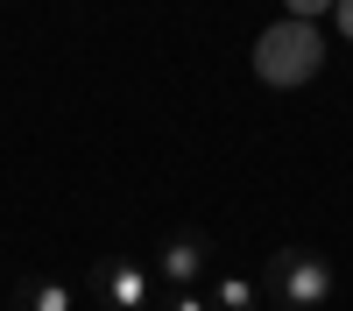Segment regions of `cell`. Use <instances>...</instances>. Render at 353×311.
<instances>
[{
    "instance_id": "277c9868",
    "label": "cell",
    "mask_w": 353,
    "mask_h": 311,
    "mask_svg": "<svg viewBox=\"0 0 353 311\" xmlns=\"http://www.w3.org/2000/svg\"><path fill=\"white\" fill-rule=\"evenodd\" d=\"M14 311H78V297L57 276H21L14 283Z\"/></svg>"
},
{
    "instance_id": "ba28073f",
    "label": "cell",
    "mask_w": 353,
    "mask_h": 311,
    "mask_svg": "<svg viewBox=\"0 0 353 311\" xmlns=\"http://www.w3.org/2000/svg\"><path fill=\"white\" fill-rule=\"evenodd\" d=\"M346 36H353V0H346Z\"/></svg>"
},
{
    "instance_id": "5b68a950",
    "label": "cell",
    "mask_w": 353,
    "mask_h": 311,
    "mask_svg": "<svg viewBox=\"0 0 353 311\" xmlns=\"http://www.w3.org/2000/svg\"><path fill=\"white\" fill-rule=\"evenodd\" d=\"M212 311H254L261 304V283H248V276H212Z\"/></svg>"
},
{
    "instance_id": "6da1fadb",
    "label": "cell",
    "mask_w": 353,
    "mask_h": 311,
    "mask_svg": "<svg viewBox=\"0 0 353 311\" xmlns=\"http://www.w3.org/2000/svg\"><path fill=\"white\" fill-rule=\"evenodd\" d=\"M332 297H339V269H332L325 248H304V241L269 248V262H261V304H276V311H318Z\"/></svg>"
},
{
    "instance_id": "8992f818",
    "label": "cell",
    "mask_w": 353,
    "mask_h": 311,
    "mask_svg": "<svg viewBox=\"0 0 353 311\" xmlns=\"http://www.w3.org/2000/svg\"><path fill=\"white\" fill-rule=\"evenodd\" d=\"M156 311H212V297L205 290H170V304L156 297Z\"/></svg>"
},
{
    "instance_id": "9c48e42d",
    "label": "cell",
    "mask_w": 353,
    "mask_h": 311,
    "mask_svg": "<svg viewBox=\"0 0 353 311\" xmlns=\"http://www.w3.org/2000/svg\"><path fill=\"white\" fill-rule=\"evenodd\" d=\"M78 311H99V304H78Z\"/></svg>"
},
{
    "instance_id": "7a4b0ae2",
    "label": "cell",
    "mask_w": 353,
    "mask_h": 311,
    "mask_svg": "<svg viewBox=\"0 0 353 311\" xmlns=\"http://www.w3.org/2000/svg\"><path fill=\"white\" fill-rule=\"evenodd\" d=\"M85 290H92L99 311H156V269L134 262V254H99L92 276H85Z\"/></svg>"
},
{
    "instance_id": "52a82bcc",
    "label": "cell",
    "mask_w": 353,
    "mask_h": 311,
    "mask_svg": "<svg viewBox=\"0 0 353 311\" xmlns=\"http://www.w3.org/2000/svg\"><path fill=\"white\" fill-rule=\"evenodd\" d=\"M290 8H297V14H318V8H325V0H290Z\"/></svg>"
},
{
    "instance_id": "3957f363",
    "label": "cell",
    "mask_w": 353,
    "mask_h": 311,
    "mask_svg": "<svg viewBox=\"0 0 353 311\" xmlns=\"http://www.w3.org/2000/svg\"><path fill=\"white\" fill-rule=\"evenodd\" d=\"M156 283L163 290H198L205 276H212V241L198 234V226H176V234H163L156 241Z\"/></svg>"
}]
</instances>
